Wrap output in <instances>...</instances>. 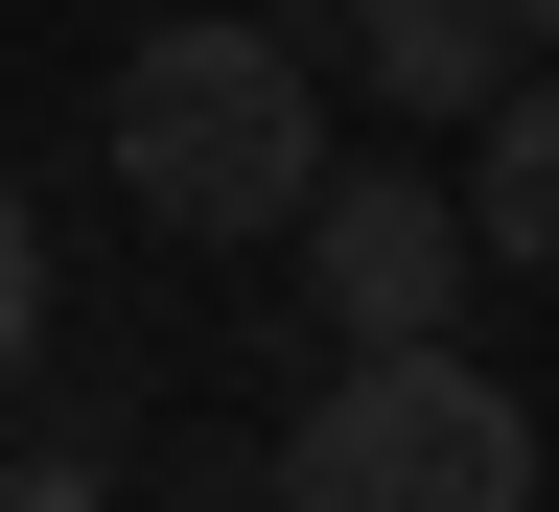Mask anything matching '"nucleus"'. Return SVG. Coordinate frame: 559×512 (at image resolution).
Instances as JSON below:
<instances>
[{"label": "nucleus", "instance_id": "f257e3e1", "mask_svg": "<svg viewBox=\"0 0 559 512\" xmlns=\"http://www.w3.org/2000/svg\"><path fill=\"white\" fill-rule=\"evenodd\" d=\"M94 140H117V210H140V234H187V257H280V234H304V187H326V47H280L257 0L140 24Z\"/></svg>", "mask_w": 559, "mask_h": 512}, {"label": "nucleus", "instance_id": "423d86ee", "mask_svg": "<svg viewBox=\"0 0 559 512\" xmlns=\"http://www.w3.org/2000/svg\"><path fill=\"white\" fill-rule=\"evenodd\" d=\"M0 373H47V210H24V164H0Z\"/></svg>", "mask_w": 559, "mask_h": 512}, {"label": "nucleus", "instance_id": "6e6552de", "mask_svg": "<svg viewBox=\"0 0 559 512\" xmlns=\"http://www.w3.org/2000/svg\"><path fill=\"white\" fill-rule=\"evenodd\" d=\"M257 24H280V47H326V70H349V24H373V0H257Z\"/></svg>", "mask_w": 559, "mask_h": 512}, {"label": "nucleus", "instance_id": "39448f33", "mask_svg": "<svg viewBox=\"0 0 559 512\" xmlns=\"http://www.w3.org/2000/svg\"><path fill=\"white\" fill-rule=\"evenodd\" d=\"M466 257L559 279V47H536V70H513L489 117H466Z\"/></svg>", "mask_w": 559, "mask_h": 512}, {"label": "nucleus", "instance_id": "0eeeda50", "mask_svg": "<svg viewBox=\"0 0 559 512\" xmlns=\"http://www.w3.org/2000/svg\"><path fill=\"white\" fill-rule=\"evenodd\" d=\"M0 489H24V512H70V489H117V419H24V443H0Z\"/></svg>", "mask_w": 559, "mask_h": 512}, {"label": "nucleus", "instance_id": "7ed1b4c3", "mask_svg": "<svg viewBox=\"0 0 559 512\" xmlns=\"http://www.w3.org/2000/svg\"><path fill=\"white\" fill-rule=\"evenodd\" d=\"M280 257H304V326H326V349L466 326V164H326Z\"/></svg>", "mask_w": 559, "mask_h": 512}, {"label": "nucleus", "instance_id": "20e7f679", "mask_svg": "<svg viewBox=\"0 0 559 512\" xmlns=\"http://www.w3.org/2000/svg\"><path fill=\"white\" fill-rule=\"evenodd\" d=\"M513 70H536L513 0H373V24H349V94H373V117H443V140L513 94Z\"/></svg>", "mask_w": 559, "mask_h": 512}, {"label": "nucleus", "instance_id": "1a4fd4ad", "mask_svg": "<svg viewBox=\"0 0 559 512\" xmlns=\"http://www.w3.org/2000/svg\"><path fill=\"white\" fill-rule=\"evenodd\" d=\"M513 24H536V47H559V0H513Z\"/></svg>", "mask_w": 559, "mask_h": 512}, {"label": "nucleus", "instance_id": "f03ea898", "mask_svg": "<svg viewBox=\"0 0 559 512\" xmlns=\"http://www.w3.org/2000/svg\"><path fill=\"white\" fill-rule=\"evenodd\" d=\"M280 489L304 512H513L536 489V419L466 326H396V349H326V396L280 419Z\"/></svg>", "mask_w": 559, "mask_h": 512}]
</instances>
